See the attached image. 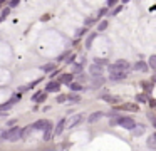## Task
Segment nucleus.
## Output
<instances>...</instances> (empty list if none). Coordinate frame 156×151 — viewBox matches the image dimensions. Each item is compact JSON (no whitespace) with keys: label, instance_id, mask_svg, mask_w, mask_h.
Returning a JSON list of instances; mask_svg holds the SVG:
<instances>
[{"label":"nucleus","instance_id":"obj_12","mask_svg":"<svg viewBox=\"0 0 156 151\" xmlns=\"http://www.w3.org/2000/svg\"><path fill=\"white\" fill-rule=\"evenodd\" d=\"M52 136H54V126H52V123L49 121L45 129H44V141H51Z\"/></svg>","mask_w":156,"mask_h":151},{"label":"nucleus","instance_id":"obj_1","mask_svg":"<svg viewBox=\"0 0 156 151\" xmlns=\"http://www.w3.org/2000/svg\"><path fill=\"white\" fill-rule=\"evenodd\" d=\"M131 69V62H128L126 59H119L116 62H109L108 70L109 72H129Z\"/></svg>","mask_w":156,"mask_h":151},{"label":"nucleus","instance_id":"obj_14","mask_svg":"<svg viewBox=\"0 0 156 151\" xmlns=\"http://www.w3.org/2000/svg\"><path fill=\"white\" fill-rule=\"evenodd\" d=\"M102 99H104L106 102H109V104H119V102H122L121 97L114 96V94H104V96H102Z\"/></svg>","mask_w":156,"mask_h":151},{"label":"nucleus","instance_id":"obj_30","mask_svg":"<svg viewBox=\"0 0 156 151\" xmlns=\"http://www.w3.org/2000/svg\"><path fill=\"white\" fill-rule=\"evenodd\" d=\"M66 101H67V94H57V96H55V102L62 104V102H66Z\"/></svg>","mask_w":156,"mask_h":151},{"label":"nucleus","instance_id":"obj_25","mask_svg":"<svg viewBox=\"0 0 156 151\" xmlns=\"http://www.w3.org/2000/svg\"><path fill=\"white\" fill-rule=\"evenodd\" d=\"M134 101H136V104H139V102H146V104H148L149 102V99H148V96H146V94H136Z\"/></svg>","mask_w":156,"mask_h":151},{"label":"nucleus","instance_id":"obj_11","mask_svg":"<svg viewBox=\"0 0 156 151\" xmlns=\"http://www.w3.org/2000/svg\"><path fill=\"white\" fill-rule=\"evenodd\" d=\"M129 76V72H109V79L112 82H118V81H124Z\"/></svg>","mask_w":156,"mask_h":151},{"label":"nucleus","instance_id":"obj_22","mask_svg":"<svg viewBox=\"0 0 156 151\" xmlns=\"http://www.w3.org/2000/svg\"><path fill=\"white\" fill-rule=\"evenodd\" d=\"M67 101L72 104H77V102H81V96L76 92H71V94H67Z\"/></svg>","mask_w":156,"mask_h":151},{"label":"nucleus","instance_id":"obj_18","mask_svg":"<svg viewBox=\"0 0 156 151\" xmlns=\"http://www.w3.org/2000/svg\"><path fill=\"white\" fill-rule=\"evenodd\" d=\"M106 82L104 77H99V79H92V84L89 86V89H99V87H102V84Z\"/></svg>","mask_w":156,"mask_h":151},{"label":"nucleus","instance_id":"obj_7","mask_svg":"<svg viewBox=\"0 0 156 151\" xmlns=\"http://www.w3.org/2000/svg\"><path fill=\"white\" fill-rule=\"evenodd\" d=\"M131 69L136 70V72H148L149 67H148V64H146L144 60H136V62L131 66Z\"/></svg>","mask_w":156,"mask_h":151},{"label":"nucleus","instance_id":"obj_21","mask_svg":"<svg viewBox=\"0 0 156 151\" xmlns=\"http://www.w3.org/2000/svg\"><path fill=\"white\" fill-rule=\"evenodd\" d=\"M69 89H71L72 92L77 94L79 91H84V86H82V84H79V82H71V84H69Z\"/></svg>","mask_w":156,"mask_h":151},{"label":"nucleus","instance_id":"obj_23","mask_svg":"<svg viewBox=\"0 0 156 151\" xmlns=\"http://www.w3.org/2000/svg\"><path fill=\"white\" fill-rule=\"evenodd\" d=\"M141 87L144 89V94L148 96L149 91H153V82H151V81H143V82H141Z\"/></svg>","mask_w":156,"mask_h":151},{"label":"nucleus","instance_id":"obj_20","mask_svg":"<svg viewBox=\"0 0 156 151\" xmlns=\"http://www.w3.org/2000/svg\"><path fill=\"white\" fill-rule=\"evenodd\" d=\"M98 37V32H92L87 35V39H86V49H91L92 47V42H94V39Z\"/></svg>","mask_w":156,"mask_h":151},{"label":"nucleus","instance_id":"obj_15","mask_svg":"<svg viewBox=\"0 0 156 151\" xmlns=\"http://www.w3.org/2000/svg\"><path fill=\"white\" fill-rule=\"evenodd\" d=\"M59 84H71V82H74V74H69V72H66V74H62L61 77H59V81H57Z\"/></svg>","mask_w":156,"mask_h":151},{"label":"nucleus","instance_id":"obj_24","mask_svg":"<svg viewBox=\"0 0 156 151\" xmlns=\"http://www.w3.org/2000/svg\"><path fill=\"white\" fill-rule=\"evenodd\" d=\"M131 133H133V136H141V134L144 133V126H143V124H136V128Z\"/></svg>","mask_w":156,"mask_h":151},{"label":"nucleus","instance_id":"obj_40","mask_svg":"<svg viewBox=\"0 0 156 151\" xmlns=\"http://www.w3.org/2000/svg\"><path fill=\"white\" fill-rule=\"evenodd\" d=\"M77 79H79V84H81V81H87V77H86L84 74H81V76H79Z\"/></svg>","mask_w":156,"mask_h":151},{"label":"nucleus","instance_id":"obj_31","mask_svg":"<svg viewBox=\"0 0 156 151\" xmlns=\"http://www.w3.org/2000/svg\"><path fill=\"white\" fill-rule=\"evenodd\" d=\"M34 133V131H32V128H30V124H29V126H25L24 129H22V138H27L29 134H32Z\"/></svg>","mask_w":156,"mask_h":151},{"label":"nucleus","instance_id":"obj_41","mask_svg":"<svg viewBox=\"0 0 156 151\" xmlns=\"http://www.w3.org/2000/svg\"><path fill=\"white\" fill-rule=\"evenodd\" d=\"M15 123H17V119H10L7 124H9V126H12V128H14V124H15Z\"/></svg>","mask_w":156,"mask_h":151},{"label":"nucleus","instance_id":"obj_3","mask_svg":"<svg viewBox=\"0 0 156 151\" xmlns=\"http://www.w3.org/2000/svg\"><path fill=\"white\" fill-rule=\"evenodd\" d=\"M116 124H119L121 128L129 129V131H133L136 128V121L133 119V117H129V116H119L118 119H116Z\"/></svg>","mask_w":156,"mask_h":151},{"label":"nucleus","instance_id":"obj_4","mask_svg":"<svg viewBox=\"0 0 156 151\" xmlns=\"http://www.w3.org/2000/svg\"><path fill=\"white\" fill-rule=\"evenodd\" d=\"M86 119V114L84 113H79L76 114V116H72L69 121H66V126H67V129H74L76 126H79V124H82Z\"/></svg>","mask_w":156,"mask_h":151},{"label":"nucleus","instance_id":"obj_28","mask_svg":"<svg viewBox=\"0 0 156 151\" xmlns=\"http://www.w3.org/2000/svg\"><path fill=\"white\" fill-rule=\"evenodd\" d=\"M96 22H98V19H96V17H87V19H86V22H84V27L87 29V27L94 25Z\"/></svg>","mask_w":156,"mask_h":151},{"label":"nucleus","instance_id":"obj_37","mask_svg":"<svg viewBox=\"0 0 156 151\" xmlns=\"http://www.w3.org/2000/svg\"><path fill=\"white\" fill-rule=\"evenodd\" d=\"M19 3H20V2H19V0H12V2H9V9H14V7H19Z\"/></svg>","mask_w":156,"mask_h":151},{"label":"nucleus","instance_id":"obj_17","mask_svg":"<svg viewBox=\"0 0 156 151\" xmlns=\"http://www.w3.org/2000/svg\"><path fill=\"white\" fill-rule=\"evenodd\" d=\"M146 146L149 148V149H156V133L149 134L148 139H146Z\"/></svg>","mask_w":156,"mask_h":151},{"label":"nucleus","instance_id":"obj_42","mask_svg":"<svg viewBox=\"0 0 156 151\" xmlns=\"http://www.w3.org/2000/svg\"><path fill=\"white\" fill-rule=\"evenodd\" d=\"M116 5V0H109L108 2V7H114Z\"/></svg>","mask_w":156,"mask_h":151},{"label":"nucleus","instance_id":"obj_26","mask_svg":"<svg viewBox=\"0 0 156 151\" xmlns=\"http://www.w3.org/2000/svg\"><path fill=\"white\" fill-rule=\"evenodd\" d=\"M94 64H96V66H99V67H104V66H109V60L108 59H99V57H96Z\"/></svg>","mask_w":156,"mask_h":151},{"label":"nucleus","instance_id":"obj_44","mask_svg":"<svg viewBox=\"0 0 156 151\" xmlns=\"http://www.w3.org/2000/svg\"><path fill=\"white\" fill-rule=\"evenodd\" d=\"M151 79H153V82H156V74H154V76L151 77Z\"/></svg>","mask_w":156,"mask_h":151},{"label":"nucleus","instance_id":"obj_33","mask_svg":"<svg viewBox=\"0 0 156 151\" xmlns=\"http://www.w3.org/2000/svg\"><path fill=\"white\" fill-rule=\"evenodd\" d=\"M106 13H109V10H108V7H104V9H101V10H99V12H98V15H96V19H101V17L102 15H106Z\"/></svg>","mask_w":156,"mask_h":151},{"label":"nucleus","instance_id":"obj_8","mask_svg":"<svg viewBox=\"0 0 156 151\" xmlns=\"http://www.w3.org/2000/svg\"><path fill=\"white\" fill-rule=\"evenodd\" d=\"M47 123H49V119H37L35 123L30 124V128H32V131H44Z\"/></svg>","mask_w":156,"mask_h":151},{"label":"nucleus","instance_id":"obj_45","mask_svg":"<svg viewBox=\"0 0 156 151\" xmlns=\"http://www.w3.org/2000/svg\"><path fill=\"white\" fill-rule=\"evenodd\" d=\"M2 5H4V2H0V7H2Z\"/></svg>","mask_w":156,"mask_h":151},{"label":"nucleus","instance_id":"obj_36","mask_svg":"<svg viewBox=\"0 0 156 151\" xmlns=\"http://www.w3.org/2000/svg\"><path fill=\"white\" fill-rule=\"evenodd\" d=\"M122 9H124V5H118V7H116V9H114V10H112V12H109V15H118V13L121 12Z\"/></svg>","mask_w":156,"mask_h":151},{"label":"nucleus","instance_id":"obj_43","mask_svg":"<svg viewBox=\"0 0 156 151\" xmlns=\"http://www.w3.org/2000/svg\"><path fill=\"white\" fill-rule=\"evenodd\" d=\"M72 60H74V54H71V57L67 59V64H72Z\"/></svg>","mask_w":156,"mask_h":151},{"label":"nucleus","instance_id":"obj_13","mask_svg":"<svg viewBox=\"0 0 156 151\" xmlns=\"http://www.w3.org/2000/svg\"><path fill=\"white\" fill-rule=\"evenodd\" d=\"M45 99H47V94H45L44 91H37V92L32 96V102H37V104L45 102Z\"/></svg>","mask_w":156,"mask_h":151},{"label":"nucleus","instance_id":"obj_38","mask_svg":"<svg viewBox=\"0 0 156 151\" xmlns=\"http://www.w3.org/2000/svg\"><path fill=\"white\" fill-rule=\"evenodd\" d=\"M82 67H84V64H76V66H74V72H81Z\"/></svg>","mask_w":156,"mask_h":151},{"label":"nucleus","instance_id":"obj_10","mask_svg":"<svg viewBox=\"0 0 156 151\" xmlns=\"http://www.w3.org/2000/svg\"><path fill=\"white\" fill-rule=\"evenodd\" d=\"M66 117H62V119H59V123L55 124V128H54V136H61L62 133H64V129H66Z\"/></svg>","mask_w":156,"mask_h":151},{"label":"nucleus","instance_id":"obj_16","mask_svg":"<svg viewBox=\"0 0 156 151\" xmlns=\"http://www.w3.org/2000/svg\"><path fill=\"white\" fill-rule=\"evenodd\" d=\"M101 117H104V111H94V113H92L91 116L87 117V123L94 124V123H98Z\"/></svg>","mask_w":156,"mask_h":151},{"label":"nucleus","instance_id":"obj_6","mask_svg":"<svg viewBox=\"0 0 156 151\" xmlns=\"http://www.w3.org/2000/svg\"><path fill=\"white\" fill-rule=\"evenodd\" d=\"M59 91H61V84H59L57 81L54 79V81H51V82L45 84V91H44V92H45V94H47V92H54V94H57Z\"/></svg>","mask_w":156,"mask_h":151},{"label":"nucleus","instance_id":"obj_9","mask_svg":"<svg viewBox=\"0 0 156 151\" xmlns=\"http://www.w3.org/2000/svg\"><path fill=\"white\" fill-rule=\"evenodd\" d=\"M89 74H91L92 79H99V77H102V67L92 64V66L89 67Z\"/></svg>","mask_w":156,"mask_h":151},{"label":"nucleus","instance_id":"obj_32","mask_svg":"<svg viewBox=\"0 0 156 151\" xmlns=\"http://www.w3.org/2000/svg\"><path fill=\"white\" fill-rule=\"evenodd\" d=\"M86 34H87V29H86V27H81V29L76 30V37H84Z\"/></svg>","mask_w":156,"mask_h":151},{"label":"nucleus","instance_id":"obj_2","mask_svg":"<svg viewBox=\"0 0 156 151\" xmlns=\"http://www.w3.org/2000/svg\"><path fill=\"white\" fill-rule=\"evenodd\" d=\"M0 138L5 139V141H17V139H20L22 138V128H19V126L10 128V129L4 131V133L0 134Z\"/></svg>","mask_w":156,"mask_h":151},{"label":"nucleus","instance_id":"obj_34","mask_svg":"<svg viewBox=\"0 0 156 151\" xmlns=\"http://www.w3.org/2000/svg\"><path fill=\"white\" fill-rule=\"evenodd\" d=\"M9 13H10V9H9V7H5V9L2 10V13H0V19H2V20H5V19H7V15H9Z\"/></svg>","mask_w":156,"mask_h":151},{"label":"nucleus","instance_id":"obj_27","mask_svg":"<svg viewBox=\"0 0 156 151\" xmlns=\"http://www.w3.org/2000/svg\"><path fill=\"white\" fill-rule=\"evenodd\" d=\"M148 67H151V69H156V54H153V56H149L148 59Z\"/></svg>","mask_w":156,"mask_h":151},{"label":"nucleus","instance_id":"obj_39","mask_svg":"<svg viewBox=\"0 0 156 151\" xmlns=\"http://www.w3.org/2000/svg\"><path fill=\"white\" fill-rule=\"evenodd\" d=\"M69 54H71V52H69V50H67V52H64V54H62V56H61V57H59V59H57V62H61V60H64L66 57L69 56Z\"/></svg>","mask_w":156,"mask_h":151},{"label":"nucleus","instance_id":"obj_19","mask_svg":"<svg viewBox=\"0 0 156 151\" xmlns=\"http://www.w3.org/2000/svg\"><path fill=\"white\" fill-rule=\"evenodd\" d=\"M55 67H57V62H49V64H45V66H41V70H44V72H52V70H55Z\"/></svg>","mask_w":156,"mask_h":151},{"label":"nucleus","instance_id":"obj_5","mask_svg":"<svg viewBox=\"0 0 156 151\" xmlns=\"http://www.w3.org/2000/svg\"><path fill=\"white\" fill-rule=\"evenodd\" d=\"M114 111H129V113H138L139 111V104L136 102H121L114 107Z\"/></svg>","mask_w":156,"mask_h":151},{"label":"nucleus","instance_id":"obj_35","mask_svg":"<svg viewBox=\"0 0 156 151\" xmlns=\"http://www.w3.org/2000/svg\"><path fill=\"white\" fill-rule=\"evenodd\" d=\"M148 119L151 121V124L154 126V129H156V116H154L153 113H148Z\"/></svg>","mask_w":156,"mask_h":151},{"label":"nucleus","instance_id":"obj_29","mask_svg":"<svg viewBox=\"0 0 156 151\" xmlns=\"http://www.w3.org/2000/svg\"><path fill=\"white\" fill-rule=\"evenodd\" d=\"M108 25H109L108 20H101V22H99V25H98V32H104V30L108 29Z\"/></svg>","mask_w":156,"mask_h":151}]
</instances>
